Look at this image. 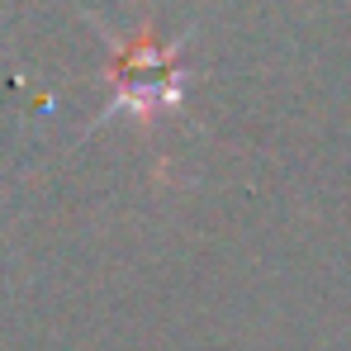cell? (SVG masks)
<instances>
[{"label": "cell", "mask_w": 351, "mask_h": 351, "mask_svg": "<svg viewBox=\"0 0 351 351\" xmlns=\"http://www.w3.org/2000/svg\"><path fill=\"white\" fill-rule=\"evenodd\" d=\"M110 86H114V100L105 114H138V119H152L162 110H171L180 100V66H176V48L157 43L152 34L143 38H128L119 48L114 66H110Z\"/></svg>", "instance_id": "6da1fadb"}]
</instances>
